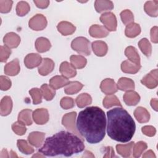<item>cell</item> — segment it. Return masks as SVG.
Wrapping results in <instances>:
<instances>
[{
    "instance_id": "cell-33",
    "label": "cell",
    "mask_w": 158,
    "mask_h": 158,
    "mask_svg": "<svg viewBox=\"0 0 158 158\" xmlns=\"http://www.w3.org/2000/svg\"><path fill=\"white\" fill-rule=\"evenodd\" d=\"M83 86V84L79 81H69V83L65 86L64 91L67 94H74L79 92Z\"/></svg>"
},
{
    "instance_id": "cell-26",
    "label": "cell",
    "mask_w": 158,
    "mask_h": 158,
    "mask_svg": "<svg viewBox=\"0 0 158 158\" xmlns=\"http://www.w3.org/2000/svg\"><path fill=\"white\" fill-rule=\"evenodd\" d=\"M117 86L118 89L122 91L133 90L135 88V83L130 78L122 77L118 80Z\"/></svg>"
},
{
    "instance_id": "cell-6",
    "label": "cell",
    "mask_w": 158,
    "mask_h": 158,
    "mask_svg": "<svg viewBox=\"0 0 158 158\" xmlns=\"http://www.w3.org/2000/svg\"><path fill=\"white\" fill-rule=\"evenodd\" d=\"M28 25L33 30H42L47 25L46 18L42 14H36L30 19Z\"/></svg>"
},
{
    "instance_id": "cell-36",
    "label": "cell",
    "mask_w": 158,
    "mask_h": 158,
    "mask_svg": "<svg viewBox=\"0 0 158 158\" xmlns=\"http://www.w3.org/2000/svg\"><path fill=\"white\" fill-rule=\"evenodd\" d=\"M71 64L77 69H80L83 68L86 64V59L80 55H72L70 56Z\"/></svg>"
},
{
    "instance_id": "cell-9",
    "label": "cell",
    "mask_w": 158,
    "mask_h": 158,
    "mask_svg": "<svg viewBox=\"0 0 158 158\" xmlns=\"http://www.w3.org/2000/svg\"><path fill=\"white\" fill-rule=\"evenodd\" d=\"M32 117L35 122L38 125H43L49 120V113L46 109L40 108L33 111Z\"/></svg>"
},
{
    "instance_id": "cell-31",
    "label": "cell",
    "mask_w": 158,
    "mask_h": 158,
    "mask_svg": "<svg viewBox=\"0 0 158 158\" xmlns=\"http://www.w3.org/2000/svg\"><path fill=\"white\" fill-rule=\"evenodd\" d=\"M134 142H130V143L125 144H117L116 146L117 152L122 157H130L131 152V149L134 146Z\"/></svg>"
},
{
    "instance_id": "cell-14",
    "label": "cell",
    "mask_w": 158,
    "mask_h": 158,
    "mask_svg": "<svg viewBox=\"0 0 158 158\" xmlns=\"http://www.w3.org/2000/svg\"><path fill=\"white\" fill-rule=\"evenodd\" d=\"M59 71L60 73L64 77L72 78L75 77L77 74V71L75 68L69 62L65 61L61 63L59 68Z\"/></svg>"
},
{
    "instance_id": "cell-7",
    "label": "cell",
    "mask_w": 158,
    "mask_h": 158,
    "mask_svg": "<svg viewBox=\"0 0 158 158\" xmlns=\"http://www.w3.org/2000/svg\"><path fill=\"white\" fill-rule=\"evenodd\" d=\"M157 73V69L151 70L148 74H147L142 78V80H141V83L149 89L156 88L158 84Z\"/></svg>"
},
{
    "instance_id": "cell-39",
    "label": "cell",
    "mask_w": 158,
    "mask_h": 158,
    "mask_svg": "<svg viewBox=\"0 0 158 158\" xmlns=\"http://www.w3.org/2000/svg\"><path fill=\"white\" fill-rule=\"evenodd\" d=\"M17 145L19 148V150L23 154L28 155V154H31L34 152V149L28 144L26 140H23V139L17 140Z\"/></svg>"
},
{
    "instance_id": "cell-29",
    "label": "cell",
    "mask_w": 158,
    "mask_h": 158,
    "mask_svg": "<svg viewBox=\"0 0 158 158\" xmlns=\"http://www.w3.org/2000/svg\"><path fill=\"white\" fill-rule=\"evenodd\" d=\"M145 12L151 17H157L158 15V1H149L144 4Z\"/></svg>"
},
{
    "instance_id": "cell-37",
    "label": "cell",
    "mask_w": 158,
    "mask_h": 158,
    "mask_svg": "<svg viewBox=\"0 0 158 158\" xmlns=\"http://www.w3.org/2000/svg\"><path fill=\"white\" fill-rule=\"evenodd\" d=\"M41 90L44 98L46 101L52 100L56 94L55 89L53 88H52L50 85H48L46 83L43 84L41 86Z\"/></svg>"
},
{
    "instance_id": "cell-16",
    "label": "cell",
    "mask_w": 158,
    "mask_h": 158,
    "mask_svg": "<svg viewBox=\"0 0 158 158\" xmlns=\"http://www.w3.org/2000/svg\"><path fill=\"white\" fill-rule=\"evenodd\" d=\"M45 134L39 131H33L28 136V140L30 144L39 148L43 143L44 139Z\"/></svg>"
},
{
    "instance_id": "cell-42",
    "label": "cell",
    "mask_w": 158,
    "mask_h": 158,
    "mask_svg": "<svg viewBox=\"0 0 158 158\" xmlns=\"http://www.w3.org/2000/svg\"><path fill=\"white\" fill-rule=\"evenodd\" d=\"M29 93L33 99V103L34 104H38L42 101V92L41 89L38 88H32L29 91Z\"/></svg>"
},
{
    "instance_id": "cell-21",
    "label": "cell",
    "mask_w": 158,
    "mask_h": 158,
    "mask_svg": "<svg viewBox=\"0 0 158 158\" xmlns=\"http://www.w3.org/2000/svg\"><path fill=\"white\" fill-rule=\"evenodd\" d=\"M94 53L98 56H104L107 52V45L102 41H96L91 44Z\"/></svg>"
},
{
    "instance_id": "cell-3",
    "label": "cell",
    "mask_w": 158,
    "mask_h": 158,
    "mask_svg": "<svg viewBox=\"0 0 158 158\" xmlns=\"http://www.w3.org/2000/svg\"><path fill=\"white\" fill-rule=\"evenodd\" d=\"M107 133L111 139L126 143L132 138L136 125L126 110L122 107L114 108L107 112Z\"/></svg>"
},
{
    "instance_id": "cell-53",
    "label": "cell",
    "mask_w": 158,
    "mask_h": 158,
    "mask_svg": "<svg viewBox=\"0 0 158 158\" xmlns=\"http://www.w3.org/2000/svg\"><path fill=\"white\" fill-rule=\"evenodd\" d=\"M143 157L144 158H149V157H156V155L154 154V152L152 151V150H149L147 152H146L143 155Z\"/></svg>"
},
{
    "instance_id": "cell-1",
    "label": "cell",
    "mask_w": 158,
    "mask_h": 158,
    "mask_svg": "<svg viewBox=\"0 0 158 158\" xmlns=\"http://www.w3.org/2000/svg\"><path fill=\"white\" fill-rule=\"evenodd\" d=\"M106 127V114L101 108L92 106L80 112L76 128L88 143L96 144L101 141L105 136Z\"/></svg>"
},
{
    "instance_id": "cell-13",
    "label": "cell",
    "mask_w": 158,
    "mask_h": 158,
    "mask_svg": "<svg viewBox=\"0 0 158 158\" xmlns=\"http://www.w3.org/2000/svg\"><path fill=\"white\" fill-rule=\"evenodd\" d=\"M54 67V62L53 60L49 58H44L38 67V72L41 75L46 76L53 70Z\"/></svg>"
},
{
    "instance_id": "cell-38",
    "label": "cell",
    "mask_w": 158,
    "mask_h": 158,
    "mask_svg": "<svg viewBox=\"0 0 158 158\" xmlns=\"http://www.w3.org/2000/svg\"><path fill=\"white\" fill-rule=\"evenodd\" d=\"M138 46L141 52L147 57H149L152 52V46L146 38H143L138 42Z\"/></svg>"
},
{
    "instance_id": "cell-4",
    "label": "cell",
    "mask_w": 158,
    "mask_h": 158,
    "mask_svg": "<svg viewBox=\"0 0 158 158\" xmlns=\"http://www.w3.org/2000/svg\"><path fill=\"white\" fill-rule=\"evenodd\" d=\"M72 48L78 53L88 56L91 54L89 41L82 36L75 38L71 43Z\"/></svg>"
},
{
    "instance_id": "cell-34",
    "label": "cell",
    "mask_w": 158,
    "mask_h": 158,
    "mask_svg": "<svg viewBox=\"0 0 158 158\" xmlns=\"http://www.w3.org/2000/svg\"><path fill=\"white\" fill-rule=\"evenodd\" d=\"M75 102L78 107L83 108L88 105H89L92 102V99L89 94L82 93L77 97Z\"/></svg>"
},
{
    "instance_id": "cell-11",
    "label": "cell",
    "mask_w": 158,
    "mask_h": 158,
    "mask_svg": "<svg viewBox=\"0 0 158 158\" xmlns=\"http://www.w3.org/2000/svg\"><path fill=\"white\" fill-rule=\"evenodd\" d=\"M100 88L106 94H112L117 91V86L114 80L111 78L104 79L100 85Z\"/></svg>"
},
{
    "instance_id": "cell-30",
    "label": "cell",
    "mask_w": 158,
    "mask_h": 158,
    "mask_svg": "<svg viewBox=\"0 0 158 158\" xmlns=\"http://www.w3.org/2000/svg\"><path fill=\"white\" fill-rule=\"evenodd\" d=\"M140 33V26L134 22L127 25L125 30V34L128 38H135Z\"/></svg>"
},
{
    "instance_id": "cell-23",
    "label": "cell",
    "mask_w": 158,
    "mask_h": 158,
    "mask_svg": "<svg viewBox=\"0 0 158 158\" xmlns=\"http://www.w3.org/2000/svg\"><path fill=\"white\" fill-rule=\"evenodd\" d=\"M69 83L68 79L64 76L56 75L52 77L49 80L50 86L54 89H59L64 86H66Z\"/></svg>"
},
{
    "instance_id": "cell-56",
    "label": "cell",
    "mask_w": 158,
    "mask_h": 158,
    "mask_svg": "<svg viewBox=\"0 0 158 158\" xmlns=\"http://www.w3.org/2000/svg\"><path fill=\"white\" fill-rule=\"evenodd\" d=\"M10 154H12L11 156H10V157H17V156L15 154V152H13L12 151H10Z\"/></svg>"
},
{
    "instance_id": "cell-54",
    "label": "cell",
    "mask_w": 158,
    "mask_h": 158,
    "mask_svg": "<svg viewBox=\"0 0 158 158\" xmlns=\"http://www.w3.org/2000/svg\"><path fill=\"white\" fill-rule=\"evenodd\" d=\"M151 106L156 111L158 110V101L156 98H154L151 99Z\"/></svg>"
},
{
    "instance_id": "cell-2",
    "label": "cell",
    "mask_w": 158,
    "mask_h": 158,
    "mask_svg": "<svg viewBox=\"0 0 158 158\" xmlns=\"http://www.w3.org/2000/svg\"><path fill=\"white\" fill-rule=\"evenodd\" d=\"M84 149V143L78 136L69 131H60L48 137L38 151L45 156L69 157L82 152Z\"/></svg>"
},
{
    "instance_id": "cell-55",
    "label": "cell",
    "mask_w": 158,
    "mask_h": 158,
    "mask_svg": "<svg viewBox=\"0 0 158 158\" xmlns=\"http://www.w3.org/2000/svg\"><path fill=\"white\" fill-rule=\"evenodd\" d=\"M8 154H9V153H8L6 149H3L2 150V151H1V156H0V157H1V158L9 157H10V156H9Z\"/></svg>"
},
{
    "instance_id": "cell-19",
    "label": "cell",
    "mask_w": 158,
    "mask_h": 158,
    "mask_svg": "<svg viewBox=\"0 0 158 158\" xmlns=\"http://www.w3.org/2000/svg\"><path fill=\"white\" fill-rule=\"evenodd\" d=\"M20 72L19 62L17 59H15L7 63L4 67L5 74L10 76H15Z\"/></svg>"
},
{
    "instance_id": "cell-22",
    "label": "cell",
    "mask_w": 158,
    "mask_h": 158,
    "mask_svg": "<svg viewBox=\"0 0 158 158\" xmlns=\"http://www.w3.org/2000/svg\"><path fill=\"white\" fill-rule=\"evenodd\" d=\"M134 115L139 123H146L149 120L150 115L149 112L143 107H138L134 111Z\"/></svg>"
},
{
    "instance_id": "cell-12",
    "label": "cell",
    "mask_w": 158,
    "mask_h": 158,
    "mask_svg": "<svg viewBox=\"0 0 158 158\" xmlns=\"http://www.w3.org/2000/svg\"><path fill=\"white\" fill-rule=\"evenodd\" d=\"M3 42L5 46L9 48H15L19 45L20 38L17 34L14 32H9L4 36Z\"/></svg>"
},
{
    "instance_id": "cell-48",
    "label": "cell",
    "mask_w": 158,
    "mask_h": 158,
    "mask_svg": "<svg viewBox=\"0 0 158 158\" xmlns=\"http://www.w3.org/2000/svg\"><path fill=\"white\" fill-rule=\"evenodd\" d=\"M11 86V81L9 78L5 76L1 75L0 77V87L2 91H6L9 89Z\"/></svg>"
},
{
    "instance_id": "cell-25",
    "label": "cell",
    "mask_w": 158,
    "mask_h": 158,
    "mask_svg": "<svg viewBox=\"0 0 158 158\" xmlns=\"http://www.w3.org/2000/svg\"><path fill=\"white\" fill-rule=\"evenodd\" d=\"M94 7L98 12H102L112 10L114 8V4L111 1L96 0L94 2Z\"/></svg>"
},
{
    "instance_id": "cell-49",
    "label": "cell",
    "mask_w": 158,
    "mask_h": 158,
    "mask_svg": "<svg viewBox=\"0 0 158 158\" xmlns=\"http://www.w3.org/2000/svg\"><path fill=\"white\" fill-rule=\"evenodd\" d=\"M141 131L145 135L148 136H153L155 135L156 133V128L151 125H148V126H144L141 128Z\"/></svg>"
},
{
    "instance_id": "cell-41",
    "label": "cell",
    "mask_w": 158,
    "mask_h": 158,
    "mask_svg": "<svg viewBox=\"0 0 158 158\" xmlns=\"http://www.w3.org/2000/svg\"><path fill=\"white\" fill-rule=\"evenodd\" d=\"M133 156L134 157H139L141 156L143 152L146 149L147 144L144 141H139L133 147Z\"/></svg>"
},
{
    "instance_id": "cell-46",
    "label": "cell",
    "mask_w": 158,
    "mask_h": 158,
    "mask_svg": "<svg viewBox=\"0 0 158 158\" xmlns=\"http://www.w3.org/2000/svg\"><path fill=\"white\" fill-rule=\"evenodd\" d=\"M60 105L64 109H69L72 108L74 106L75 104L74 101L72 98L64 97L61 99Z\"/></svg>"
},
{
    "instance_id": "cell-32",
    "label": "cell",
    "mask_w": 158,
    "mask_h": 158,
    "mask_svg": "<svg viewBox=\"0 0 158 158\" xmlns=\"http://www.w3.org/2000/svg\"><path fill=\"white\" fill-rule=\"evenodd\" d=\"M32 110L30 109L22 110L19 114L18 121L25 125H30L32 123Z\"/></svg>"
},
{
    "instance_id": "cell-51",
    "label": "cell",
    "mask_w": 158,
    "mask_h": 158,
    "mask_svg": "<svg viewBox=\"0 0 158 158\" xmlns=\"http://www.w3.org/2000/svg\"><path fill=\"white\" fill-rule=\"evenodd\" d=\"M104 152L105 154L103 156V157H115L114 154V151L111 146H107L104 148Z\"/></svg>"
},
{
    "instance_id": "cell-20",
    "label": "cell",
    "mask_w": 158,
    "mask_h": 158,
    "mask_svg": "<svg viewBox=\"0 0 158 158\" xmlns=\"http://www.w3.org/2000/svg\"><path fill=\"white\" fill-rule=\"evenodd\" d=\"M123 98L124 102L128 106H135L140 100L139 95L133 90L127 91L124 94Z\"/></svg>"
},
{
    "instance_id": "cell-5",
    "label": "cell",
    "mask_w": 158,
    "mask_h": 158,
    "mask_svg": "<svg viewBox=\"0 0 158 158\" xmlns=\"http://www.w3.org/2000/svg\"><path fill=\"white\" fill-rule=\"evenodd\" d=\"M101 22L104 24V27L110 31H115L117 29V19L112 12H106L100 17Z\"/></svg>"
},
{
    "instance_id": "cell-40",
    "label": "cell",
    "mask_w": 158,
    "mask_h": 158,
    "mask_svg": "<svg viewBox=\"0 0 158 158\" xmlns=\"http://www.w3.org/2000/svg\"><path fill=\"white\" fill-rule=\"evenodd\" d=\"M30 10L29 4L25 1H20L16 6V12L19 16L25 15Z\"/></svg>"
},
{
    "instance_id": "cell-18",
    "label": "cell",
    "mask_w": 158,
    "mask_h": 158,
    "mask_svg": "<svg viewBox=\"0 0 158 158\" xmlns=\"http://www.w3.org/2000/svg\"><path fill=\"white\" fill-rule=\"evenodd\" d=\"M57 28L58 31L64 36L72 35L76 30V27L72 23L66 21L59 22L57 26Z\"/></svg>"
},
{
    "instance_id": "cell-17",
    "label": "cell",
    "mask_w": 158,
    "mask_h": 158,
    "mask_svg": "<svg viewBox=\"0 0 158 158\" xmlns=\"http://www.w3.org/2000/svg\"><path fill=\"white\" fill-rule=\"evenodd\" d=\"M12 109V101L10 97L6 96L2 98L0 104V113L2 116L9 115Z\"/></svg>"
},
{
    "instance_id": "cell-47",
    "label": "cell",
    "mask_w": 158,
    "mask_h": 158,
    "mask_svg": "<svg viewBox=\"0 0 158 158\" xmlns=\"http://www.w3.org/2000/svg\"><path fill=\"white\" fill-rule=\"evenodd\" d=\"M11 54V51L10 48L6 46H1L0 47V60L2 62H6Z\"/></svg>"
},
{
    "instance_id": "cell-27",
    "label": "cell",
    "mask_w": 158,
    "mask_h": 158,
    "mask_svg": "<svg viewBox=\"0 0 158 158\" xmlns=\"http://www.w3.org/2000/svg\"><path fill=\"white\" fill-rule=\"evenodd\" d=\"M51 44L50 41L46 38L40 37L35 41V48L38 52H44L49 50Z\"/></svg>"
},
{
    "instance_id": "cell-28",
    "label": "cell",
    "mask_w": 158,
    "mask_h": 158,
    "mask_svg": "<svg viewBox=\"0 0 158 158\" xmlns=\"http://www.w3.org/2000/svg\"><path fill=\"white\" fill-rule=\"evenodd\" d=\"M125 54L128 57L129 60L135 64H140L139 56L135 48L133 46H128L125 49Z\"/></svg>"
},
{
    "instance_id": "cell-10",
    "label": "cell",
    "mask_w": 158,
    "mask_h": 158,
    "mask_svg": "<svg viewBox=\"0 0 158 158\" xmlns=\"http://www.w3.org/2000/svg\"><path fill=\"white\" fill-rule=\"evenodd\" d=\"M42 60V57L40 54L31 53L25 56L24 59V64L27 68L31 69L39 66L41 64Z\"/></svg>"
},
{
    "instance_id": "cell-57",
    "label": "cell",
    "mask_w": 158,
    "mask_h": 158,
    "mask_svg": "<svg viewBox=\"0 0 158 158\" xmlns=\"http://www.w3.org/2000/svg\"><path fill=\"white\" fill-rule=\"evenodd\" d=\"M43 156H44V155L43 156H42V155H39V154H36V155H33V156H32V157H43Z\"/></svg>"
},
{
    "instance_id": "cell-44",
    "label": "cell",
    "mask_w": 158,
    "mask_h": 158,
    "mask_svg": "<svg viewBox=\"0 0 158 158\" xmlns=\"http://www.w3.org/2000/svg\"><path fill=\"white\" fill-rule=\"evenodd\" d=\"M12 128L15 133L20 136L24 135L27 131L25 125L19 121L14 123L12 125Z\"/></svg>"
},
{
    "instance_id": "cell-43",
    "label": "cell",
    "mask_w": 158,
    "mask_h": 158,
    "mask_svg": "<svg viewBox=\"0 0 158 158\" xmlns=\"http://www.w3.org/2000/svg\"><path fill=\"white\" fill-rule=\"evenodd\" d=\"M120 17L122 22L125 25H128L133 22L134 16L131 10L128 9H125L120 13Z\"/></svg>"
},
{
    "instance_id": "cell-35",
    "label": "cell",
    "mask_w": 158,
    "mask_h": 158,
    "mask_svg": "<svg viewBox=\"0 0 158 158\" xmlns=\"http://www.w3.org/2000/svg\"><path fill=\"white\" fill-rule=\"evenodd\" d=\"M103 106L105 108H109L114 106H118L122 107V104L117 98V97L113 94H109L106 96L102 101Z\"/></svg>"
},
{
    "instance_id": "cell-15",
    "label": "cell",
    "mask_w": 158,
    "mask_h": 158,
    "mask_svg": "<svg viewBox=\"0 0 158 158\" xmlns=\"http://www.w3.org/2000/svg\"><path fill=\"white\" fill-rule=\"evenodd\" d=\"M89 35L94 38H104L109 35V31L104 27L99 25H93L89 29Z\"/></svg>"
},
{
    "instance_id": "cell-8",
    "label": "cell",
    "mask_w": 158,
    "mask_h": 158,
    "mask_svg": "<svg viewBox=\"0 0 158 158\" xmlns=\"http://www.w3.org/2000/svg\"><path fill=\"white\" fill-rule=\"evenodd\" d=\"M76 115H77L76 112H71L70 113H67L63 116L62 120V125L67 130L75 133H77L76 130L77 128L75 127Z\"/></svg>"
},
{
    "instance_id": "cell-45",
    "label": "cell",
    "mask_w": 158,
    "mask_h": 158,
    "mask_svg": "<svg viewBox=\"0 0 158 158\" xmlns=\"http://www.w3.org/2000/svg\"><path fill=\"white\" fill-rule=\"evenodd\" d=\"M13 1L9 0H0V12L7 13L10 11Z\"/></svg>"
},
{
    "instance_id": "cell-50",
    "label": "cell",
    "mask_w": 158,
    "mask_h": 158,
    "mask_svg": "<svg viewBox=\"0 0 158 158\" xmlns=\"http://www.w3.org/2000/svg\"><path fill=\"white\" fill-rule=\"evenodd\" d=\"M157 31H158V28L157 26L153 27L151 30V41L154 43H157L158 42Z\"/></svg>"
},
{
    "instance_id": "cell-24",
    "label": "cell",
    "mask_w": 158,
    "mask_h": 158,
    "mask_svg": "<svg viewBox=\"0 0 158 158\" xmlns=\"http://www.w3.org/2000/svg\"><path fill=\"white\" fill-rule=\"evenodd\" d=\"M141 69V65L135 64L130 60H125L121 64L122 72L127 73L134 74L137 73Z\"/></svg>"
},
{
    "instance_id": "cell-52",
    "label": "cell",
    "mask_w": 158,
    "mask_h": 158,
    "mask_svg": "<svg viewBox=\"0 0 158 158\" xmlns=\"http://www.w3.org/2000/svg\"><path fill=\"white\" fill-rule=\"evenodd\" d=\"M33 2L38 8H41V9H45L48 7V6L49 4V1L48 0H43V1L34 0Z\"/></svg>"
}]
</instances>
